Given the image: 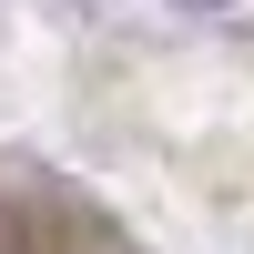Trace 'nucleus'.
I'll return each mask as SVG.
<instances>
[{
    "instance_id": "nucleus-1",
    "label": "nucleus",
    "mask_w": 254,
    "mask_h": 254,
    "mask_svg": "<svg viewBox=\"0 0 254 254\" xmlns=\"http://www.w3.org/2000/svg\"><path fill=\"white\" fill-rule=\"evenodd\" d=\"M193 10H214V0H193Z\"/></svg>"
}]
</instances>
